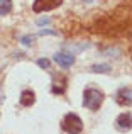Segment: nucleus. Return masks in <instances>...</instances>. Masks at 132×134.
<instances>
[{
	"mask_svg": "<svg viewBox=\"0 0 132 134\" xmlns=\"http://www.w3.org/2000/svg\"><path fill=\"white\" fill-rule=\"evenodd\" d=\"M103 102V92L98 88H86L83 93V105L90 110H98Z\"/></svg>",
	"mask_w": 132,
	"mask_h": 134,
	"instance_id": "1",
	"label": "nucleus"
},
{
	"mask_svg": "<svg viewBox=\"0 0 132 134\" xmlns=\"http://www.w3.org/2000/svg\"><path fill=\"white\" fill-rule=\"evenodd\" d=\"M66 82H68V78H66V76H63V75L58 76V80H54L53 87H51L53 93H58V95L64 93V90H66Z\"/></svg>",
	"mask_w": 132,
	"mask_h": 134,
	"instance_id": "7",
	"label": "nucleus"
},
{
	"mask_svg": "<svg viewBox=\"0 0 132 134\" xmlns=\"http://www.w3.org/2000/svg\"><path fill=\"white\" fill-rule=\"evenodd\" d=\"M109 70H110L109 65H95L93 66V71H97V73H107Z\"/></svg>",
	"mask_w": 132,
	"mask_h": 134,
	"instance_id": "10",
	"label": "nucleus"
},
{
	"mask_svg": "<svg viewBox=\"0 0 132 134\" xmlns=\"http://www.w3.org/2000/svg\"><path fill=\"white\" fill-rule=\"evenodd\" d=\"M22 41H24V44H31V43H32V37L26 36V37H22Z\"/></svg>",
	"mask_w": 132,
	"mask_h": 134,
	"instance_id": "12",
	"label": "nucleus"
},
{
	"mask_svg": "<svg viewBox=\"0 0 132 134\" xmlns=\"http://www.w3.org/2000/svg\"><path fill=\"white\" fill-rule=\"evenodd\" d=\"M117 102L120 105H130L132 104V90L130 88H122L117 92Z\"/></svg>",
	"mask_w": 132,
	"mask_h": 134,
	"instance_id": "6",
	"label": "nucleus"
},
{
	"mask_svg": "<svg viewBox=\"0 0 132 134\" xmlns=\"http://www.w3.org/2000/svg\"><path fill=\"white\" fill-rule=\"evenodd\" d=\"M115 127L119 129V131H122V132L130 131L132 129V114H129V112L120 114L119 117H117V121H115Z\"/></svg>",
	"mask_w": 132,
	"mask_h": 134,
	"instance_id": "4",
	"label": "nucleus"
},
{
	"mask_svg": "<svg viewBox=\"0 0 132 134\" xmlns=\"http://www.w3.org/2000/svg\"><path fill=\"white\" fill-rule=\"evenodd\" d=\"M37 65H39L41 68H49V61H47V59H44V58L37 59Z\"/></svg>",
	"mask_w": 132,
	"mask_h": 134,
	"instance_id": "11",
	"label": "nucleus"
},
{
	"mask_svg": "<svg viewBox=\"0 0 132 134\" xmlns=\"http://www.w3.org/2000/svg\"><path fill=\"white\" fill-rule=\"evenodd\" d=\"M34 102H36V95H34L32 90H24L22 93H20V104H22L24 107H31Z\"/></svg>",
	"mask_w": 132,
	"mask_h": 134,
	"instance_id": "8",
	"label": "nucleus"
},
{
	"mask_svg": "<svg viewBox=\"0 0 132 134\" xmlns=\"http://www.w3.org/2000/svg\"><path fill=\"white\" fill-rule=\"evenodd\" d=\"M61 127L66 134H80L83 131V121L76 114H66L61 122Z\"/></svg>",
	"mask_w": 132,
	"mask_h": 134,
	"instance_id": "2",
	"label": "nucleus"
},
{
	"mask_svg": "<svg viewBox=\"0 0 132 134\" xmlns=\"http://www.w3.org/2000/svg\"><path fill=\"white\" fill-rule=\"evenodd\" d=\"M54 61H56L61 68H69V66L75 63V56H73L71 53L61 51V53H56V54H54Z\"/></svg>",
	"mask_w": 132,
	"mask_h": 134,
	"instance_id": "5",
	"label": "nucleus"
},
{
	"mask_svg": "<svg viewBox=\"0 0 132 134\" xmlns=\"http://www.w3.org/2000/svg\"><path fill=\"white\" fill-rule=\"evenodd\" d=\"M12 10V0H0V15H7Z\"/></svg>",
	"mask_w": 132,
	"mask_h": 134,
	"instance_id": "9",
	"label": "nucleus"
},
{
	"mask_svg": "<svg viewBox=\"0 0 132 134\" xmlns=\"http://www.w3.org/2000/svg\"><path fill=\"white\" fill-rule=\"evenodd\" d=\"M63 0H34V12H46V10H53L61 5Z\"/></svg>",
	"mask_w": 132,
	"mask_h": 134,
	"instance_id": "3",
	"label": "nucleus"
}]
</instances>
